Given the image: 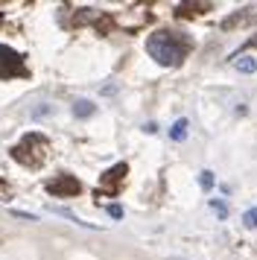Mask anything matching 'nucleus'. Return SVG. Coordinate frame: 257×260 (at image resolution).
<instances>
[{
	"label": "nucleus",
	"mask_w": 257,
	"mask_h": 260,
	"mask_svg": "<svg viewBox=\"0 0 257 260\" xmlns=\"http://www.w3.org/2000/svg\"><path fill=\"white\" fill-rule=\"evenodd\" d=\"M193 38L187 32H175V29H158L146 38V53L158 61L161 68H178L184 64L187 56L193 53Z\"/></svg>",
	"instance_id": "1"
},
{
	"label": "nucleus",
	"mask_w": 257,
	"mask_h": 260,
	"mask_svg": "<svg viewBox=\"0 0 257 260\" xmlns=\"http://www.w3.org/2000/svg\"><path fill=\"white\" fill-rule=\"evenodd\" d=\"M9 155H12V161H18L26 170H38L50 158V141L41 132H26L21 141L9 149Z\"/></svg>",
	"instance_id": "2"
},
{
	"label": "nucleus",
	"mask_w": 257,
	"mask_h": 260,
	"mask_svg": "<svg viewBox=\"0 0 257 260\" xmlns=\"http://www.w3.org/2000/svg\"><path fill=\"white\" fill-rule=\"evenodd\" d=\"M44 190L56 199H73V196L82 193V181L76 176H70V173H58V176L44 181Z\"/></svg>",
	"instance_id": "3"
},
{
	"label": "nucleus",
	"mask_w": 257,
	"mask_h": 260,
	"mask_svg": "<svg viewBox=\"0 0 257 260\" xmlns=\"http://www.w3.org/2000/svg\"><path fill=\"white\" fill-rule=\"evenodd\" d=\"M18 76H29L23 56L6 44H0V79H18Z\"/></svg>",
	"instance_id": "4"
},
{
	"label": "nucleus",
	"mask_w": 257,
	"mask_h": 260,
	"mask_svg": "<svg viewBox=\"0 0 257 260\" xmlns=\"http://www.w3.org/2000/svg\"><path fill=\"white\" fill-rule=\"evenodd\" d=\"M126 176H128V164H114L111 170H105L103 176H100L97 199H100V196H117L120 187L126 184Z\"/></svg>",
	"instance_id": "5"
},
{
	"label": "nucleus",
	"mask_w": 257,
	"mask_h": 260,
	"mask_svg": "<svg viewBox=\"0 0 257 260\" xmlns=\"http://www.w3.org/2000/svg\"><path fill=\"white\" fill-rule=\"evenodd\" d=\"M251 24H257V9L254 6H243V9H237L234 15H228L219 26L225 32H231V29H243V26H251Z\"/></svg>",
	"instance_id": "6"
},
{
	"label": "nucleus",
	"mask_w": 257,
	"mask_h": 260,
	"mask_svg": "<svg viewBox=\"0 0 257 260\" xmlns=\"http://www.w3.org/2000/svg\"><path fill=\"white\" fill-rule=\"evenodd\" d=\"M202 12H210V3H202V0H193V3H178L175 6V15L178 18H196Z\"/></svg>",
	"instance_id": "7"
},
{
	"label": "nucleus",
	"mask_w": 257,
	"mask_h": 260,
	"mask_svg": "<svg viewBox=\"0 0 257 260\" xmlns=\"http://www.w3.org/2000/svg\"><path fill=\"white\" fill-rule=\"evenodd\" d=\"M231 64H234V71H240V73H254L257 71V59H251V56H234Z\"/></svg>",
	"instance_id": "8"
},
{
	"label": "nucleus",
	"mask_w": 257,
	"mask_h": 260,
	"mask_svg": "<svg viewBox=\"0 0 257 260\" xmlns=\"http://www.w3.org/2000/svg\"><path fill=\"white\" fill-rule=\"evenodd\" d=\"M93 111H97V106H93L91 100H76V103H73V117L85 120V117H91Z\"/></svg>",
	"instance_id": "9"
},
{
	"label": "nucleus",
	"mask_w": 257,
	"mask_h": 260,
	"mask_svg": "<svg viewBox=\"0 0 257 260\" xmlns=\"http://www.w3.org/2000/svg\"><path fill=\"white\" fill-rule=\"evenodd\" d=\"M50 211L56 213V216H65V219H70V222H76V225H82V228H97V225H91V222H82L76 213H70L68 208H50Z\"/></svg>",
	"instance_id": "10"
},
{
	"label": "nucleus",
	"mask_w": 257,
	"mask_h": 260,
	"mask_svg": "<svg viewBox=\"0 0 257 260\" xmlns=\"http://www.w3.org/2000/svg\"><path fill=\"white\" fill-rule=\"evenodd\" d=\"M170 138H173V141H184V138H187V120H184V117L173 123V129H170Z\"/></svg>",
	"instance_id": "11"
},
{
	"label": "nucleus",
	"mask_w": 257,
	"mask_h": 260,
	"mask_svg": "<svg viewBox=\"0 0 257 260\" xmlns=\"http://www.w3.org/2000/svg\"><path fill=\"white\" fill-rule=\"evenodd\" d=\"M199 184H202L205 190H210L213 184H216V178H213V173H210V170H202V173H199Z\"/></svg>",
	"instance_id": "12"
},
{
	"label": "nucleus",
	"mask_w": 257,
	"mask_h": 260,
	"mask_svg": "<svg viewBox=\"0 0 257 260\" xmlns=\"http://www.w3.org/2000/svg\"><path fill=\"white\" fill-rule=\"evenodd\" d=\"M243 225L245 228H257V208H248L243 213Z\"/></svg>",
	"instance_id": "13"
},
{
	"label": "nucleus",
	"mask_w": 257,
	"mask_h": 260,
	"mask_svg": "<svg viewBox=\"0 0 257 260\" xmlns=\"http://www.w3.org/2000/svg\"><path fill=\"white\" fill-rule=\"evenodd\" d=\"M210 208H213V211L219 213V216H228V208H225V205H222L219 199H210Z\"/></svg>",
	"instance_id": "14"
},
{
	"label": "nucleus",
	"mask_w": 257,
	"mask_h": 260,
	"mask_svg": "<svg viewBox=\"0 0 257 260\" xmlns=\"http://www.w3.org/2000/svg\"><path fill=\"white\" fill-rule=\"evenodd\" d=\"M12 216H18V219H29V222H35V213H26V211H12Z\"/></svg>",
	"instance_id": "15"
},
{
	"label": "nucleus",
	"mask_w": 257,
	"mask_h": 260,
	"mask_svg": "<svg viewBox=\"0 0 257 260\" xmlns=\"http://www.w3.org/2000/svg\"><path fill=\"white\" fill-rule=\"evenodd\" d=\"M9 196H12V187H9V184H3V181H0V199L6 202Z\"/></svg>",
	"instance_id": "16"
},
{
	"label": "nucleus",
	"mask_w": 257,
	"mask_h": 260,
	"mask_svg": "<svg viewBox=\"0 0 257 260\" xmlns=\"http://www.w3.org/2000/svg\"><path fill=\"white\" fill-rule=\"evenodd\" d=\"M108 213H111L114 219H120V216H123V208H120V205H108Z\"/></svg>",
	"instance_id": "17"
}]
</instances>
